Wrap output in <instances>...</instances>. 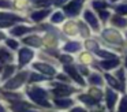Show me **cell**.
<instances>
[{
    "instance_id": "b9f144b4",
    "label": "cell",
    "mask_w": 127,
    "mask_h": 112,
    "mask_svg": "<svg viewBox=\"0 0 127 112\" xmlns=\"http://www.w3.org/2000/svg\"><path fill=\"white\" fill-rule=\"evenodd\" d=\"M67 0H53V3H55L56 5H60V4H64Z\"/></svg>"
},
{
    "instance_id": "74e56055",
    "label": "cell",
    "mask_w": 127,
    "mask_h": 112,
    "mask_svg": "<svg viewBox=\"0 0 127 112\" xmlns=\"http://www.w3.org/2000/svg\"><path fill=\"white\" fill-rule=\"evenodd\" d=\"M0 7L1 8H10L11 7V1H8V0H0Z\"/></svg>"
},
{
    "instance_id": "60d3db41",
    "label": "cell",
    "mask_w": 127,
    "mask_h": 112,
    "mask_svg": "<svg viewBox=\"0 0 127 112\" xmlns=\"http://www.w3.org/2000/svg\"><path fill=\"white\" fill-rule=\"evenodd\" d=\"M71 112H88L85 108H82V107H75V108L71 109Z\"/></svg>"
},
{
    "instance_id": "836d02e7",
    "label": "cell",
    "mask_w": 127,
    "mask_h": 112,
    "mask_svg": "<svg viewBox=\"0 0 127 112\" xmlns=\"http://www.w3.org/2000/svg\"><path fill=\"white\" fill-rule=\"evenodd\" d=\"M118 112H127V96H124V97L120 100Z\"/></svg>"
},
{
    "instance_id": "d6986e66",
    "label": "cell",
    "mask_w": 127,
    "mask_h": 112,
    "mask_svg": "<svg viewBox=\"0 0 127 112\" xmlns=\"http://www.w3.org/2000/svg\"><path fill=\"white\" fill-rule=\"evenodd\" d=\"M74 101L70 100V98H55V104L60 108H68V107L72 105Z\"/></svg>"
},
{
    "instance_id": "ba28073f",
    "label": "cell",
    "mask_w": 127,
    "mask_h": 112,
    "mask_svg": "<svg viewBox=\"0 0 127 112\" xmlns=\"http://www.w3.org/2000/svg\"><path fill=\"white\" fill-rule=\"evenodd\" d=\"M77 92L75 87L71 86H66V85H56L55 89H53V93H55L58 97H64V96H70L72 93Z\"/></svg>"
},
{
    "instance_id": "8d00e7d4",
    "label": "cell",
    "mask_w": 127,
    "mask_h": 112,
    "mask_svg": "<svg viewBox=\"0 0 127 112\" xmlns=\"http://www.w3.org/2000/svg\"><path fill=\"white\" fill-rule=\"evenodd\" d=\"M32 1L37 5H49L52 0H32Z\"/></svg>"
},
{
    "instance_id": "4fadbf2b",
    "label": "cell",
    "mask_w": 127,
    "mask_h": 112,
    "mask_svg": "<svg viewBox=\"0 0 127 112\" xmlns=\"http://www.w3.org/2000/svg\"><path fill=\"white\" fill-rule=\"evenodd\" d=\"M111 22H112V25L115 27H120V29L127 27V19L123 18V15H119V14L113 15L112 18H111Z\"/></svg>"
},
{
    "instance_id": "e0dca14e",
    "label": "cell",
    "mask_w": 127,
    "mask_h": 112,
    "mask_svg": "<svg viewBox=\"0 0 127 112\" xmlns=\"http://www.w3.org/2000/svg\"><path fill=\"white\" fill-rule=\"evenodd\" d=\"M78 98H79V101L88 104V105H96V104L98 103V100H96L94 97H92L90 94H81Z\"/></svg>"
},
{
    "instance_id": "4316f807",
    "label": "cell",
    "mask_w": 127,
    "mask_h": 112,
    "mask_svg": "<svg viewBox=\"0 0 127 112\" xmlns=\"http://www.w3.org/2000/svg\"><path fill=\"white\" fill-rule=\"evenodd\" d=\"M64 30H66L70 36H75L78 32V25H75L74 22H68V25L64 27Z\"/></svg>"
},
{
    "instance_id": "83f0119b",
    "label": "cell",
    "mask_w": 127,
    "mask_h": 112,
    "mask_svg": "<svg viewBox=\"0 0 127 112\" xmlns=\"http://www.w3.org/2000/svg\"><path fill=\"white\" fill-rule=\"evenodd\" d=\"M89 94L92 96V97H94L96 100H101V97H102V90L101 89H98V87H92V90L89 92Z\"/></svg>"
},
{
    "instance_id": "ffe728a7",
    "label": "cell",
    "mask_w": 127,
    "mask_h": 112,
    "mask_svg": "<svg viewBox=\"0 0 127 112\" xmlns=\"http://www.w3.org/2000/svg\"><path fill=\"white\" fill-rule=\"evenodd\" d=\"M32 32L30 27H26V26H17L11 30V34L12 36H22V34H26V33Z\"/></svg>"
},
{
    "instance_id": "7bdbcfd3",
    "label": "cell",
    "mask_w": 127,
    "mask_h": 112,
    "mask_svg": "<svg viewBox=\"0 0 127 112\" xmlns=\"http://www.w3.org/2000/svg\"><path fill=\"white\" fill-rule=\"evenodd\" d=\"M78 71L82 73V74H85V75H88V70H86L85 67H79V68H78Z\"/></svg>"
},
{
    "instance_id": "277c9868",
    "label": "cell",
    "mask_w": 127,
    "mask_h": 112,
    "mask_svg": "<svg viewBox=\"0 0 127 112\" xmlns=\"http://www.w3.org/2000/svg\"><path fill=\"white\" fill-rule=\"evenodd\" d=\"M26 78H28V73H26V71H22V73H19L17 76L11 78V81L7 82V83L4 85V89H8V90L18 89V87H19L21 85L26 81Z\"/></svg>"
},
{
    "instance_id": "d590c367",
    "label": "cell",
    "mask_w": 127,
    "mask_h": 112,
    "mask_svg": "<svg viewBox=\"0 0 127 112\" xmlns=\"http://www.w3.org/2000/svg\"><path fill=\"white\" fill-rule=\"evenodd\" d=\"M44 75H38V74H32L30 75V81L32 82H37V81H44Z\"/></svg>"
},
{
    "instance_id": "f546056e",
    "label": "cell",
    "mask_w": 127,
    "mask_h": 112,
    "mask_svg": "<svg viewBox=\"0 0 127 112\" xmlns=\"http://www.w3.org/2000/svg\"><path fill=\"white\" fill-rule=\"evenodd\" d=\"M97 12H98V19L102 21L104 23L107 22V19H109V16H111V12L108 10H101V11H97Z\"/></svg>"
},
{
    "instance_id": "ac0fdd59",
    "label": "cell",
    "mask_w": 127,
    "mask_h": 112,
    "mask_svg": "<svg viewBox=\"0 0 127 112\" xmlns=\"http://www.w3.org/2000/svg\"><path fill=\"white\" fill-rule=\"evenodd\" d=\"M92 7H93L96 11L107 10L108 1H105V0H93V1H92Z\"/></svg>"
},
{
    "instance_id": "681fc988",
    "label": "cell",
    "mask_w": 127,
    "mask_h": 112,
    "mask_svg": "<svg viewBox=\"0 0 127 112\" xmlns=\"http://www.w3.org/2000/svg\"><path fill=\"white\" fill-rule=\"evenodd\" d=\"M126 37H127V33H126Z\"/></svg>"
},
{
    "instance_id": "6da1fadb",
    "label": "cell",
    "mask_w": 127,
    "mask_h": 112,
    "mask_svg": "<svg viewBox=\"0 0 127 112\" xmlns=\"http://www.w3.org/2000/svg\"><path fill=\"white\" fill-rule=\"evenodd\" d=\"M28 94L38 105L45 107V108H49L51 107L49 101H48V97H47V92L44 89H41V87H33V89H30L28 92Z\"/></svg>"
},
{
    "instance_id": "5b68a950",
    "label": "cell",
    "mask_w": 127,
    "mask_h": 112,
    "mask_svg": "<svg viewBox=\"0 0 127 112\" xmlns=\"http://www.w3.org/2000/svg\"><path fill=\"white\" fill-rule=\"evenodd\" d=\"M83 18H85L86 23L94 30V32H100V19L92 12L90 10H85L83 11Z\"/></svg>"
},
{
    "instance_id": "30bf717a",
    "label": "cell",
    "mask_w": 127,
    "mask_h": 112,
    "mask_svg": "<svg viewBox=\"0 0 127 112\" xmlns=\"http://www.w3.org/2000/svg\"><path fill=\"white\" fill-rule=\"evenodd\" d=\"M33 56H34L33 51H30L28 48H22L19 51V66H25L28 62H30L33 59Z\"/></svg>"
},
{
    "instance_id": "d6a6232c",
    "label": "cell",
    "mask_w": 127,
    "mask_h": 112,
    "mask_svg": "<svg viewBox=\"0 0 127 112\" xmlns=\"http://www.w3.org/2000/svg\"><path fill=\"white\" fill-rule=\"evenodd\" d=\"M79 59H81V62L85 63V64H90V63H93V56H92L90 53H82Z\"/></svg>"
},
{
    "instance_id": "2e32d148",
    "label": "cell",
    "mask_w": 127,
    "mask_h": 112,
    "mask_svg": "<svg viewBox=\"0 0 127 112\" xmlns=\"http://www.w3.org/2000/svg\"><path fill=\"white\" fill-rule=\"evenodd\" d=\"M124 74H126V71H124L123 67H120L119 70L115 71V76H116V79L120 82V85H122V87H123V90H124V83H126V75H124Z\"/></svg>"
},
{
    "instance_id": "cb8c5ba5",
    "label": "cell",
    "mask_w": 127,
    "mask_h": 112,
    "mask_svg": "<svg viewBox=\"0 0 127 112\" xmlns=\"http://www.w3.org/2000/svg\"><path fill=\"white\" fill-rule=\"evenodd\" d=\"M96 55L98 57H101V59H113V57H118L115 53H112V52H109V51H102V49H98V51L96 52Z\"/></svg>"
},
{
    "instance_id": "c3c4849f",
    "label": "cell",
    "mask_w": 127,
    "mask_h": 112,
    "mask_svg": "<svg viewBox=\"0 0 127 112\" xmlns=\"http://www.w3.org/2000/svg\"><path fill=\"white\" fill-rule=\"evenodd\" d=\"M111 1H118V0H111Z\"/></svg>"
},
{
    "instance_id": "d4e9b609",
    "label": "cell",
    "mask_w": 127,
    "mask_h": 112,
    "mask_svg": "<svg viewBox=\"0 0 127 112\" xmlns=\"http://www.w3.org/2000/svg\"><path fill=\"white\" fill-rule=\"evenodd\" d=\"M85 46H86L88 49H90V51H93L94 53H96V52L100 49V45H98V42H97V41H94V40H86V42H85Z\"/></svg>"
},
{
    "instance_id": "ab89813d",
    "label": "cell",
    "mask_w": 127,
    "mask_h": 112,
    "mask_svg": "<svg viewBox=\"0 0 127 112\" xmlns=\"http://www.w3.org/2000/svg\"><path fill=\"white\" fill-rule=\"evenodd\" d=\"M60 60L63 63H70V62H72V57L71 56H67V55H63V56H60Z\"/></svg>"
},
{
    "instance_id": "3957f363",
    "label": "cell",
    "mask_w": 127,
    "mask_h": 112,
    "mask_svg": "<svg viewBox=\"0 0 127 112\" xmlns=\"http://www.w3.org/2000/svg\"><path fill=\"white\" fill-rule=\"evenodd\" d=\"M83 3H85V0H71L68 4L64 5V12L70 16H77L82 8Z\"/></svg>"
},
{
    "instance_id": "ee69618b",
    "label": "cell",
    "mask_w": 127,
    "mask_h": 112,
    "mask_svg": "<svg viewBox=\"0 0 127 112\" xmlns=\"http://www.w3.org/2000/svg\"><path fill=\"white\" fill-rule=\"evenodd\" d=\"M58 79H60V81H66V82H67V76H64V75H58Z\"/></svg>"
},
{
    "instance_id": "f1b7e54d",
    "label": "cell",
    "mask_w": 127,
    "mask_h": 112,
    "mask_svg": "<svg viewBox=\"0 0 127 112\" xmlns=\"http://www.w3.org/2000/svg\"><path fill=\"white\" fill-rule=\"evenodd\" d=\"M64 19V15L63 12H60V11H56L55 14L52 15V18H51V21H52V23H60Z\"/></svg>"
},
{
    "instance_id": "603a6c76",
    "label": "cell",
    "mask_w": 127,
    "mask_h": 112,
    "mask_svg": "<svg viewBox=\"0 0 127 112\" xmlns=\"http://www.w3.org/2000/svg\"><path fill=\"white\" fill-rule=\"evenodd\" d=\"M23 42L28 44V45H33V46H40V45H41V40H40L37 36H32V37L25 38Z\"/></svg>"
},
{
    "instance_id": "9c48e42d",
    "label": "cell",
    "mask_w": 127,
    "mask_h": 112,
    "mask_svg": "<svg viewBox=\"0 0 127 112\" xmlns=\"http://www.w3.org/2000/svg\"><path fill=\"white\" fill-rule=\"evenodd\" d=\"M64 71H66V73L68 74V75L71 76L77 83L82 85V86L85 85V81H83L82 76L79 75V71L77 70V67H74V66H64Z\"/></svg>"
},
{
    "instance_id": "1f68e13d",
    "label": "cell",
    "mask_w": 127,
    "mask_h": 112,
    "mask_svg": "<svg viewBox=\"0 0 127 112\" xmlns=\"http://www.w3.org/2000/svg\"><path fill=\"white\" fill-rule=\"evenodd\" d=\"M116 12L119 15H127V3H123V4H119L115 7Z\"/></svg>"
},
{
    "instance_id": "f35d334b",
    "label": "cell",
    "mask_w": 127,
    "mask_h": 112,
    "mask_svg": "<svg viewBox=\"0 0 127 112\" xmlns=\"http://www.w3.org/2000/svg\"><path fill=\"white\" fill-rule=\"evenodd\" d=\"M7 45H8L10 48H12V49H17L18 48V42H17V41H14V40H7Z\"/></svg>"
},
{
    "instance_id": "e575fe53",
    "label": "cell",
    "mask_w": 127,
    "mask_h": 112,
    "mask_svg": "<svg viewBox=\"0 0 127 112\" xmlns=\"http://www.w3.org/2000/svg\"><path fill=\"white\" fill-rule=\"evenodd\" d=\"M14 70H15L14 66H7L6 70H4V73H3V79H8V78H10V75H11V74L14 73Z\"/></svg>"
},
{
    "instance_id": "5bb4252c",
    "label": "cell",
    "mask_w": 127,
    "mask_h": 112,
    "mask_svg": "<svg viewBox=\"0 0 127 112\" xmlns=\"http://www.w3.org/2000/svg\"><path fill=\"white\" fill-rule=\"evenodd\" d=\"M104 76H101L100 74L97 73H93L89 75V82H90L92 85H94V86H101L102 83H104Z\"/></svg>"
},
{
    "instance_id": "8fae6325",
    "label": "cell",
    "mask_w": 127,
    "mask_h": 112,
    "mask_svg": "<svg viewBox=\"0 0 127 112\" xmlns=\"http://www.w3.org/2000/svg\"><path fill=\"white\" fill-rule=\"evenodd\" d=\"M104 78H105V81L109 83V86L112 87V89H116V90H120V92H124L123 87H122V85H120V82L116 79V76H113V75H111V74L105 73V74H104Z\"/></svg>"
},
{
    "instance_id": "52a82bcc",
    "label": "cell",
    "mask_w": 127,
    "mask_h": 112,
    "mask_svg": "<svg viewBox=\"0 0 127 112\" xmlns=\"http://www.w3.org/2000/svg\"><path fill=\"white\" fill-rule=\"evenodd\" d=\"M120 66V59L119 57H113V59H104L100 62V67L105 71H109V70H115L116 67Z\"/></svg>"
},
{
    "instance_id": "44dd1931",
    "label": "cell",
    "mask_w": 127,
    "mask_h": 112,
    "mask_svg": "<svg viewBox=\"0 0 127 112\" xmlns=\"http://www.w3.org/2000/svg\"><path fill=\"white\" fill-rule=\"evenodd\" d=\"M81 48H82V45L79 42H67L63 49L66 52H78Z\"/></svg>"
},
{
    "instance_id": "4dcf8cb0",
    "label": "cell",
    "mask_w": 127,
    "mask_h": 112,
    "mask_svg": "<svg viewBox=\"0 0 127 112\" xmlns=\"http://www.w3.org/2000/svg\"><path fill=\"white\" fill-rule=\"evenodd\" d=\"M6 19H8V21H21V18H18L14 14H0V21H6Z\"/></svg>"
},
{
    "instance_id": "7a4b0ae2",
    "label": "cell",
    "mask_w": 127,
    "mask_h": 112,
    "mask_svg": "<svg viewBox=\"0 0 127 112\" xmlns=\"http://www.w3.org/2000/svg\"><path fill=\"white\" fill-rule=\"evenodd\" d=\"M101 37L105 41H108L109 44H115V45H122V42H123L122 34L115 29H105L101 33Z\"/></svg>"
},
{
    "instance_id": "9a60e30c",
    "label": "cell",
    "mask_w": 127,
    "mask_h": 112,
    "mask_svg": "<svg viewBox=\"0 0 127 112\" xmlns=\"http://www.w3.org/2000/svg\"><path fill=\"white\" fill-rule=\"evenodd\" d=\"M49 12H51L49 10L36 11V12H33V14H32V19H33V21H36V22H40L41 19H44L45 16H48V15H49Z\"/></svg>"
},
{
    "instance_id": "7c38bea8",
    "label": "cell",
    "mask_w": 127,
    "mask_h": 112,
    "mask_svg": "<svg viewBox=\"0 0 127 112\" xmlns=\"http://www.w3.org/2000/svg\"><path fill=\"white\" fill-rule=\"evenodd\" d=\"M33 67L36 68V70L41 71L45 75H53V74H55V68L51 67L49 64H45V63H34Z\"/></svg>"
},
{
    "instance_id": "7402d4cb",
    "label": "cell",
    "mask_w": 127,
    "mask_h": 112,
    "mask_svg": "<svg viewBox=\"0 0 127 112\" xmlns=\"http://www.w3.org/2000/svg\"><path fill=\"white\" fill-rule=\"evenodd\" d=\"M11 109H12L14 112H34V111H30V109L28 108V105H26V104H21V103L12 104V105H11Z\"/></svg>"
},
{
    "instance_id": "bcb514c9",
    "label": "cell",
    "mask_w": 127,
    "mask_h": 112,
    "mask_svg": "<svg viewBox=\"0 0 127 112\" xmlns=\"http://www.w3.org/2000/svg\"><path fill=\"white\" fill-rule=\"evenodd\" d=\"M0 112H6V111H4V108H3L1 105H0Z\"/></svg>"
},
{
    "instance_id": "8992f818",
    "label": "cell",
    "mask_w": 127,
    "mask_h": 112,
    "mask_svg": "<svg viewBox=\"0 0 127 112\" xmlns=\"http://www.w3.org/2000/svg\"><path fill=\"white\" fill-rule=\"evenodd\" d=\"M118 98H119V96L115 93V90H112L111 87L105 89V103H107V107L109 109V112H113L115 105L118 103Z\"/></svg>"
},
{
    "instance_id": "484cf974",
    "label": "cell",
    "mask_w": 127,
    "mask_h": 112,
    "mask_svg": "<svg viewBox=\"0 0 127 112\" xmlns=\"http://www.w3.org/2000/svg\"><path fill=\"white\" fill-rule=\"evenodd\" d=\"M10 60H12V55L7 49L0 48V62H10Z\"/></svg>"
},
{
    "instance_id": "f6af8a7d",
    "label": "cell",
    "mask_w": 127,
    "mask_h": 112,
    "mask_svg": "<svg viewBox=\"0 0 127 112\" xmlns=\"http://www.w3.org/2000/svg\"><path fill=\"white\" fill-rule=\"evenodd\" d=\"M124 66H126V68H127V55H126V59H124Z\"/></svg>"
},
{
    "instance_id": "7dc6e473",
    "label": "cell",
    "mask_w": 127,
    "mask_h": 112,
    "mask_svg": "<svg viewBox=\"0 0 127 112\" xmlns=\"http://www.w3.org/2000/svg\"><path fill=\"white\" fill-rule=\"evenodd\" d=\"M3 37H4V34H3V33H0V40H1Z\"/></svg>"
}]
</instances>
